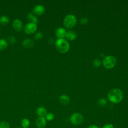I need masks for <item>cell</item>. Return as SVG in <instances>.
<instances>
[{
    "label": "cell",
    "mask_w": 128,
    "mask_h": 128,
    "mask_svg": "<svg viewBox=\"0 0 128 128\" xmlns=\"http://www.w3.org/2000/svg\"><path fill=\"white\" fill-rule=\"evenodd\" d=\"M108 100L114 104L120 102L123 99L124 94L122 91L118 88H114L109 91L108 94Z\"/></svg>",
    "instance_id": "1"
},
{
    "label": "cell",
    "mask_w": 128,
    "mask_h": 128,
    "mask_svg": "<svg viewBox=\"0 0 128 128\" xmlns=\"http://www.w3.org/2000/svg\"><path fill=\"white\" fill-rule=\"evenodd\" d=\"M55 44L57 50L61 53H66L69 50V43L64 38L57 39L56 41Z\"/></svg>",
    "instance_id": "2"
},
{
    "label": "cell",
    "mask_w": 128,
    "mask_h": 128,
    "mask_svg": "<svg viewBox=\"0 0 128 128\" xmlns=\"http://www.w3.org/2000/svg\"><path fill=\"white\" fill-rule=\"evenodd\" d=\"M76 17L73 14H69L64 17L63 23L64 27L69 29L74 27L76 24Z\"/></svg>",
    "instance_id": "3"
},
{
    "label": "cell",
    "mask_w": 128,
    "mask_h": 128,
    "mask_svg": "<svg viewBox=\"0 0 128 128\" xmlns=\"http://www.w3.org/2000/svg\"><path fill=\"white\" fill-rule=\"evenodd\" d=\"M116 60L114 56L111 55L106 56L102 60V64L104 68L108 69L112 68L116 64Z\"/></svg>",
    "instance_id": "4"
},
{
    "label": "cell",
    "mask_w": 128,
    "mask_h": 128,
    "mask_svg": "<svg viewBox=\"0 0 128 128\" xmlns=\"http://www.w3.org/2000/svg\"><path fill=\"white\" fill-rule=\"evenodd\" d=\"M70 120L74 125H80L84 122V116L80 113H74L70 116Z\"/></svg>",
    "instance_id": "5"
},
{
    "label": "cell",
    "mask_w": 128,
    "mask_h": 128,
    "mask_svg": "<svg viewBox=\"0 0 128 128\" xmlns=\"http://www.w3.org/2000/svg\"><path fill=\"white\" fill-rule=\"evenodd\" d=\"M37 29L36 24L33 22H28L24 26V30L26 33L28 34H30L34 33L36 31Z\"/></svg>",
    "instance_id": "6"
},
{
    "label": "cell",
    "mask_w": 128,
    "mask_h": 128,
    "mask_svg": "<svg viewBox=\"0 0 128 128\" xmlns=\"http://www.w3.org/2000/svg\"><path fill=\"white\" fill-rule=\"evenodd\" d=\"M46 124V119L44 117H39L36 120V124L38 128H44Z\"/></svg>",
    "instance_id": "7"
},
{
    "label": "cell",
    "mask_w": 128,
    "mask_h": 128,
    "mask_svg": "<svg viewBox=\"0 0 128 128\" xmlns=\"http://www.w3.org/2000/svg\"><path fill=\"white\" fill-rule=\"evenodd\" d=\"M44 8L41 4L36 5L32 10L33 12L36 15H42L44 12Z\"/></svg>",
    "instance_id": "8"
},
{
    "label": "cell",
    "mask_w": 128,
    "mask_h": 128,
    "mask_svg": "<svg viewBox=\"0 0 128 128\" xmlns=\"http://www.w3.org/2000/svg\"><path fill=\"white\" fill-rule=\"evenodd\" d=\"M66 31L63 28H58L56 30V35L58 38H64L66 37Z\"/></svg>",
    "instance_id": "9"
},
{
    "label": "cell",
    "mask_w": 128,
    "mask_h": 128,
    "mask_svg": "<svg viewBox=\"0 0 128 128\" xmlns=\"http://www.w3.org/2000/svg\"><path fill=\"white\" fill-rule=\"evenodd\" d=\"M12 26L14 29L16 31L20 30L23 28L22 23L19 19H16L14 20Z\"/></svg>",
    "instance_id": "10"
},
{
    "label": "cell",
    "mask_w": 128,
    "mask_h": 128,
    "mask_svg": "<svg viewBox=\"0 0 128 128\" xmlns=\"http://www.w3.org/2000/svg\"><path fill=\"white\" fill-rule=\"evenodd\" d=\"M77 37V34L73 30H69L68 32H66V37L67 40H74Z\"/></svg>",
    "instance_id": "11"
},
{
    "label": "cell",
    "mask_w": 128,
    "mask_h": 128,
    "mask_svg": "<svg viewBox=\"0 0 128 128\" xmlns=\"http://www.w3.org/2000/svg\"><path fill=\"white\" fill-rule=\"evenodd\" d=\"M59 101L62 104L64 105H67L70 103V99L68 96L62 94L59 97Z\"/></svg>",
    "instance_id": "12"
},
{
    "label": "cell",
    "mask_w": 128,
    "mask_h": 128,
    "mask_svg": "<svg viewBox=\"0 0 128 128\" xmlns=\"http://www.w3.org/2000/svg\"><path fill=\"white\" fill-rule=\"evenodd\" d=\"M36 114H37L40 116V117H44L46 116L47 113V110L46 108L43 106L38 107L36 109Z\"/></svg>",
    "instance_id": "13"
},
{
    "label": "cell",
    "mask_w": 128,
    "mask_h": 128,
    "mask_svg": "<svg viewBox=\"0 0 128 128\" xmlns=\"http://www.w3.org/2000/svg\"><path fill=\"white\" fill-rule=\"evenodd\" d=\"M22 44L24 47L26 48H30L34 46V42L30 38H26L22 41Z\"/></svg>",
    "instance_id": "14"
},
{
    "label": "cell",
    "mask_w": 128,
    "mask_h": 128,
    "mask_svg": "<svg viewBox=\"0 0 128 128\" xmlns=\"http://www.w3.org/2000/svg\"><path fill=\"white\" fill-rule=\"evenodd\" d=\"M27 18L29 21H30V22H33L36 24L38 22V18L32 12H30L27 15Z\"/></svg>",
    "instance_id": "15"
},
{
    "label": "cell",
    "mask_w": 128,
    "mask_h": 128,
    "mask_svg": "<svg viewBox=\"0 0 128 128\" xmlns=\"http://www.w3.org/2000/svg\"><path fill=\"white\" fill-rule=\"evenodd\" d=\"M8 46V42L4 38L0 39V50H2L6 48Z\"/></svg>",
    "instance_id": "16"
},
{
    "label": "cell",
    "mask_w": 128,
    "mask_h": 128,
    "mask_svg": "<svg viewBox=\"0 0 128 128\" xmlns=\"http://www.w3.org/2000/svg\"><path fill=\"white\" fill-rule=\"evenodd\" d=\"M10 22L9 18L6 16H2L0 17V23L2 24H6Z\"/></svg>",
    "instance_id": "17"
},
{
    "label": "cell",
    "mask_w": 128,
    "mask_h": 128,
    "mask_svg": "<svg viewBox=\"0 0 128 128\" xmlns=\"http://www.w3.org/2000/svg\"><path fill=\"white\" fill-rule=\"evenodd\" d=\"M21 126L23 128H28L30 126V121L28 118H24L21 121Z\"/></svg>",
    "instance_id": "18"
},
{
    "label": "cell",
    "mask_w": 128,
    "mask_h": 128,
    "mask_svg": "<svg viewBox=\"0 0 128 128\" xmlns=\"http://www.w3.org/2000/svg\"><path fill=\"white\" fill-rule=\"evenodd\" d=\"M97 104L98 106H104L107 104V102L105 98H100L98 100Z\"/></svg>",
    "instance_id": "19"
},
{
    "label": "cell",
    "mask_w": 128,
    "mask_h": 128,
    "mask_svg": "<svg viewBox=\"0 0 128 128\" xmlns=\"http://www.w3.org/2000/svg\"><path fill=\"white\" fill-rule=\"evenodd\" d=\"M54 114L52 112H50V113H48L46 116V119L47 120H48L51 121L54 120Z\"/></svg>",
    "instance_id": "20"
},
{
    "label": "cell",
    "mask_w": 128,
    "mask_h": 128,
    "mask_svg": "<svg viewBox=\"0 0 128 128\" xmlns=\"http://www.w3.org/2000/svg\"><path fill=\"white\" fill-rule=\"evenodd\" d=\"M0 128H10V125L6 122H0Z\"/></svg>",
    "instance_id": "21"
},
{
    "label": "cell",
    "mask_w": 128,
    "mask_h": 128,
    "mask_svg": "<svg viewBox=\"0 0 128 128\" xmlns=\"http://www.w3.org/2000/svg\"><path fill=\"white\" fill-rule=\"evenodd\" d=\"M101 64V61L100 59H95L93 61V65L95 67H99Z\"/></svg>",
    "instance_id": "22"
},
{
    "label": "cell",
    "mask_w": 128,
    "mask_h": 128,
    "mask_svg": "<svg viewBox=\"0 0 128 128\" xmlns=\"http://www.w3.org/2000/svg\"><path fill=\"white\" fill-rule=\"evenodd\" d=\"M42 34L41 32H38L34 36V38L36 40H40L42 38Z\"/></svg>",
    "instance_id": "23"
},
{
    "label": "cell",
    "mask_w": 128,
    "mask_h": 128,
    "mask_svg": "<svg viewBox=\"0 0 128 128\" xmlns=\"http://www.w3.org/2000/svg\"><path fill=\"white\" fill-rule=\"evenodd\" d=\"M8 40L10 44H14L16 42V38L14 36H10L8 38Z\"/></svg>",
    "instance_id": "24"
},
{
    "label": "cell",
    "mask_w": 128,
    "mask_h": 128,
    "mask_svg": "<svg viewBox=\"0 0 128 128\" xmlns=\"http://www.w3.org/2000/svg\"><path fill=\"white\" fill-rule=\"evenodd\" d=\"M88 22V20L86 18H82L80 20V22L82 24H86Z\"/></svg>",
    "instance_id": "25"
},
{
    "label": "cell",
    "mask_w": 128,
    "mask_h": 128,
    "mask_svg": "<svg viewBox=\"0 0 128 128\" xmlns=\"http://www.w3.org/2000/svg\"><path fill=\"white\" fill-rule=\"evenodd\" d=\"M102 128H114V126L111 124H106L103 126Z\"/></svg>",
    "instance_id": "26"
},
{
    "label": "cell",
    "mask_w": 128,
    "mask_h": 128,
    "mask_svg": "<svg viewBox=\"0 0 128 128\" xmlns=\"http://www.w3.org/2000/svg\"><path fill=\"white\" fill-rule=\"evenodd\" d=\"M88 128H100L98 126H96V125H90Z\"/></svg>",
    "instance_id": "27"
},
{
    "label": "cell",
    "mask_w": 128,
    "mask_h": 128,
    "mask_svg": "<svg viewBox=\"0 0 128 128\" xmlns=\"http://www.w3.org/2000/svg\"></svg>",
    "instance_id": "28"
}]
</instances>
